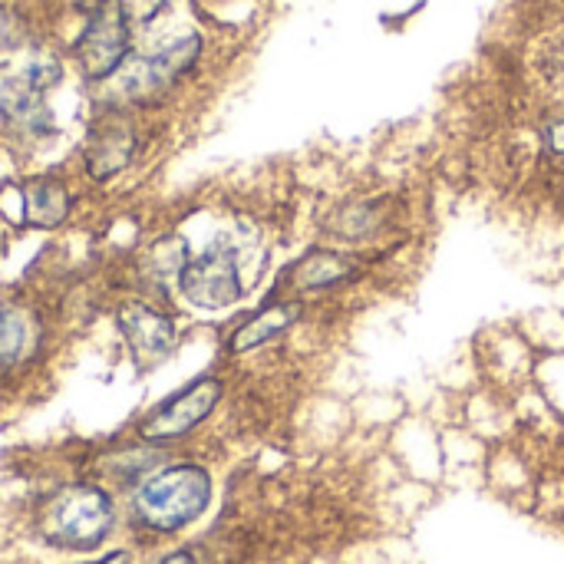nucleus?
<instances>
[{
  "label": "nucleus",
  "instance_id": "nucleus-9",
  "mask_svg": "<svg viewBox=\"0 0 564 564\" xmlns=\"http://www.w3.org/2000/svg\"><path fill=\"white\" fill-rule=\"evenodd\" d=\"M119 330L129 340L132 354L139 364H152L169 357V350L175 347V324L172 317L145 307V304H126L119 311Z\"/></svg>",
  "mask_w": 564,
  "mask_h": 564
},
{
  "label": "nucleus",
  "instance_id": "nucleus-17",
  "mask_svg": "<svg viewBox=\"0 0 564 564\" xmlns=\"http://www.w3.org/2000/svg\"><path fill=\"white\" fill-rule=\"evenodd\" d=\"M162 564H195V558L188 552H175V555H169Z\"/></svg>",
  "mask_w": 564,
  "mask_h": 564
},
{
  "label": "nucleus",
  "instance_id": "nucleus-11",
  "mask_svg": "<svg viewBox=\"0 0 564 564\" xmlns=\"http://www.w3.org/2000/svg\"><path fill=\"white\" fill-rule=\"evenodd\" d=\"M20 198H23V225L33 228H56L69 215V192L59 178L36 175L20 182Z\"/></svg>",
  "mask_w": 564,
  "mask_h": 564
},
{
  "label": "nucleus",
  "instance_id": "nucleus-3",
  "mask_svg": "<svg viewBox=\"0 0 564 564\" xmlns=\"http://www.w3.org/2000/svg\"><path fill=\"white\" fill-rule=\"evenodd\" d=\"M59 79V63L53 56H40L20 73L0 83V119L30 139H40L53 129V116L46 109V89Z\"/></svg>",
  "mask_w": 564,
  "mask_h": 564
},
{
  "label": "nucleus",
  "instance_id": "nucleus-13",
  "mask_svg": "<svg viewBox=\"0 0 564 564\" xmlns=\"http://www.w3.org/2000/svg\"><path fill=\"white\" fill-rule=\"evenodd\" d=\"M30 344V317L17 307H0V370L17 364Z\"/></svg>",
  "mask_w": 564,
  "mask_h": 564
},
{
  "label": "nucleus",
  "instance_id": "nucleus-15",
  "mask_svg": "<svg viewBox=\"0 0 564 564\" xmlns=\"http://www.w3.org/2000/svg\"><path fill=\"white\" fill-rule=\"evenodd\" d=\"M545 139H549V145H552L558 155H564V119H555V122L545 129Z\"/></svg>",
  "mask_w": 564,
  "mask_h": 564
},
{
  "label": "nucleus",
  "instance_id": "nucleus-2",
  "mask_svg": "<svg viewBox=\"0 0 564 564\" xmlns=\"http://www.w3.org/2000/svg\"><path fill=\"white\" fill-rule=\"evenodd\" d=\"M112 499L96 486H69L43 512V535L53 545L89 552L112 529Z\"/></svg>",
  "mask_w": 564,
  "mask_h": 564
},
{
  "label": "nucleus",
  "instance_id": "nucleus-1",
  "mask_svg": "<svg viewBox=\"0 0 564 564\" xmlns=\"http://www.w3.org/2000/svg\"><path fill=\"white\" fill-rule=\"evenodd\" d=\"M212 499V479L198 466H172L135 492V516L155 532H178L195 522Z\"/></svg>",
  "mask_w": 564,
  "mask_h": 564
},
{
  "label": "nucleus",
  "instance_id": "nucleus-16",
  "mask_svg": "<svg viewBox=\"0 0 564 564\" xmlns=\"http://www.w3.org/2000/svg\"><path fill=\"white\" fill-rule=\"evenodd\" d=\"M89 564H129V555H126V552H112V555H106L102 562H89Z\"/></svg>",
  "mask_w": 564,
  "mask_h": 564
},
{
  "label": "nucleus",
  "instance_id": "nucleus-8",
  "mask_svg": "<svg viewBox=\"0 0 564 564\" xmlns=\"http://www.w3.org/2000/svg\"><path fill=\"white\" fill-rule=\"evenodd\" d=\"M132 152H135V132L126 116L109 112V116L96 119V126L89 129V139H86V169L96 182H106L116 172H122L129 165Z\"/></svg>",
  "mask_w": 564,
  "mask_h": 564
},
{
  "label": "nucleus",
  "instance_id": "nucleus-7",
  "mask_svg": "<svg viewBox=\"0 0 564 564\" xmlns=\"http://www.w3.org/2000/svg\"><path fill=\"white\" fill-rule=\"evenodd\" d=\"M221 400V383L215 377H202L195 380L188 390H182L178 397H172L159 413H152L142 423V440L149 443H165V440H178L185 433H192Z\"/></svg>",
  "mask_w": 564,
  "mask_h": 564
},
{
  "label": "nucleus",
  "instance_id": "nucleus-10",
  "mask_svg": "<svg viewBox=\"0 0 564 564\" xmlns=\"http://www.w3.org/2000/svg\"><path fill=\"white\" fill-rule=\"evenodd\" d=\"M297 321H301V304L297 301H274V304L261 307L258 314H251L245 324H238V330L228 337V350L231 354H248V350L281 337Z\"/></svg>",
  "mask_w": 564,
  "mask_h": 564
},
{
  "label": "nucleus",
  "instance_id": "nucleus-12",
  "mask_svg": "<svg viewBox=\"0 0 564 564\" xmlns=\"http://www.w3.org/2000/svg\"><path fill=\"white\" fill-rule=\"evenodd\" d=\"M357 278V264L354 258L340 254V251H311L304 254L291 271H288V284L291 291H324V288H337Z\"/></svg>",
  "mask_w": 564,
  "mask_h": 564
},
{
  "label": "nucleus",
  "instance_id": "nucleus-14",
  "mask_svg": "<svg viewBox=\"0 0 564 564\" xmlns=\"http://www.w3.org/2000/svg\"><path fill=\"white\" fill-rule=\"evenodd\" d=\"M0 215L10 225H23V198H20V182H10L0 188Z\"/></svg>",
  "mask_w": 564,
  "mask_h": 564
},
{
  "label": "nucleus",
  "instance_id": "nucleus-4",
  "mask_svg": "<svg viewBox=\"0 0 564 564\" xmlns=\"http://www.w3.org/2000/svg\"><path fill=\"white\" fill-rule=\"evenodd\" d=\"M129 43L132 30L122 0H96L73 53L86 79H109L116 69H122Z\"/></svg>",
  "mask_w": 564,
  "mask_h": 564
},
{
  "label": "nucleus",
  "instance_id": "nucleus-5",
  "mask_svg": "<svg viewBox=\"0 0 564 564\" xmlns=\"http://www.w3.org/2000/svg\"><path fill=\"white\" fill-rule=\"evenodd\" d=\"M182 297L202 311H225L241 301L238 254L231 245H212L205 254L192 258L178 271Z\"/></svg>",
  "mask_w": 564,
  "mask_h": 564
},
{
  "label": "nucleus",
  "instance_id": "nucleus-6",
  "mask_svg": "<svg viewBox=\"0 0 564 564\" xmlns=\"http://www.w3.org/2000/svg\"><path fill=\"white\" fill-rule=\"evenodd\" d=\"M202 53V40L195 33L178 36L172 43H165L159 53L142 56L139 63H132L122 76V96L132 102H152L159 96H165L198 59Z\"/></svg>",
  "mask_w": 564,
  "mask_h": 564
}]
</instances>
